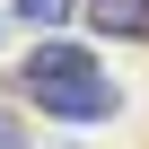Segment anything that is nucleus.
I'll return each mask as SVG.
<instances>
[{"label":"nucleus","mask_w":149,"mask_h":149,"mask_svg":"<svg viewBox=\"0 0 149 149\" xmlns=\"http://www.w3.org/2000/svg\"><path fill=\"white\" fill-rule=\"evenodd\" d=\"M88 26L105 44H149V0H88Z\"/></svg>","instance_id":"nucleus-2"},{"label":"nucleus","mask_w":149,"mask_h":149,"mask_svg":"<svg viewBox=\"0 0 149 149\" xmlns=\"http://www.w3.org/2000/svg\"><path fill=\"white\" fill-rule=\"evenodd\" d=\"M9 88L35 114H53V123H105V114H123V88L105 79V61L88 44H61V35H35V53L9 70Z\"/></svg>","instance_id":"nucleus-1"},{"label":"nucleus","mask_w":149,"mask_h":149,"mask_svg":"<svg viewBox=\"0 0 149 149\" xmlns=\"http://www.w3.org/2000/svg\"><path fill=\"white\" fill-rule=\"evenodd\" d=\"M0 149H26V132H18V114H0Z\"/></svg>","instance_id":"nucleus-4"},{"label":"nucleus","mask_w":149,"mask_h":149,"mask_svg":"<svg viewBox=\"0 0 149 149\" xmlns=\"http://www.w3.org/2000/svg\"><path fill=\"white\" fill-rule=\"evenodd\" d=\"M70 9H88V0H9V18H18V26H61Z\"/></svg>","instance_id":"nucleus-3"}]
</instances>
